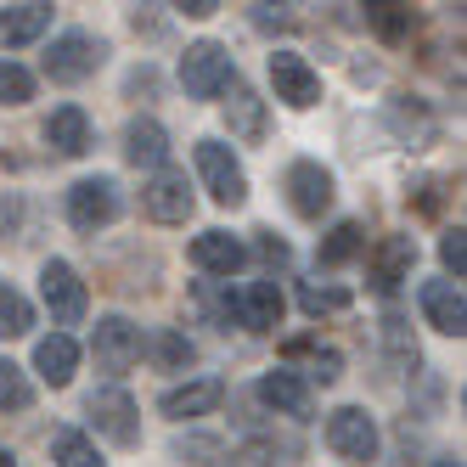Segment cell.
<instances>
[{"label":"cell","mask_w":467,"mask_h":467,"mask_svg":"<svg viewBox=\"0 0 467 467\" xmlns=\"http://www.w3.org/2000/svg\"><path fill=\"white\" fill-rule=\"evenodd\" d=\"M51 28L46 0H23V6H0V46H28Z\"/></svg>","instance_id":"cell-16"},{"label":"cell","mask_w":467,"mask_h":467,"mask_svg":"<svg viewBox=\"0 0 467 467\" xmlns=\"http://www.w3.org/2000/svg\"><path fill=\"white\" fill-rule=\"evenodd\" d=\"M440 259H445V271H456V282H462V271H467V231H462V225H456V231H445Z\"/></svg>","instance_id":"cell-31"},{"label":"cell","mask_w":467,"mask_h":467,"mask_svg":"<svg viewBox=\"0 0 467 467\" xmlns=\"http://www.w3.org/2000/svg\"><path fill=\"white\" fill-rule=\"evenodd\" d=\"M28 96H35V74L17 68V62H0V102H6V108H23Z\"/></svg>","instance_id":"cell-29"},{"label":"cell","mask_w":467,"mask_h":467,"mask_svg":"<svg viewBox=\"0 0 467 467\" xmlns=\"http://www.w3.org/2000/svg\"><path fill=\"white\" fill-rule=\"evenodd\" d=\"M74 366H79V344L68 338V332H51V338L35 344V372H40L51 389L74 383Z\"/></svg>","instance_id":"cell-17"},{"label":"cell","mask_w":467,"mask_h":467,"mask_svg":"<svg viewBox=\"0 0 467 467\" xmlns=\"http://www.w3.org/2000/svg\"><path fill=\"white\" fill-rule=\"evenodd\" d=\"M28 400H35V389H28L23 366H12L0 355V411H28Z\"/></svg>","instance_id":"cell-26"},{"label":"cell","mask_w":467,"mask_h":467,"mask_svg":"<svg viewBox=\"0 0 467 467\" xmlns=\"http://www.w3.org/2000/svg\"><path fill=\"white\" fill-rule=\"evenodd\" d=\"M40 293H46V310H51V321H57V327L85 321V282L74 276V265L46 259V271H40Z\"/></svg>","instance_id":"cell-5"},{"label":"cell","mask_w":467,"mask_h":467,"mask_svg":"<svg viewBox=\"0 0 467 467\" xmlns=\"http://www.w3.org/2000/svg\"><path fill=\"white\" fill-rule=\"evenodd\" d=\"M298 305H305V316H332V310H349V293L344 287H316V282H305V287H298Z\"/></svg>","instance_id":"cell-28"},{"label":"cell","mask_w":467,"mask_h":467,"mask_svg":"<svg viewBox=\"0 0 467 467\" xmlns=\"http://www.w3.org/2000/svg\"><path fill=\"white\" fill-rule=\"evenodd\" d=\"M181 12H186V17H214L220 6H214V0H186V6H181Z\"/></svg>","instance_id":"cell-32"},{"label":"cell","mask_w":467,"mask_h":467,"mask_svg":"<svg viewBox=\"0 0 467 467\" xmlns=\"http://www.w3.org/2000/svg\"><path fill=\"white\" fill-rule=\"evenodd\" d=\"M0 467H17V456H12V451H6V445H0Z\"/></svg>","instance_id":"cell-33"},{"label":"cell","mask_w":467,"mask_h":467,"mask_svg":"<svg viewBox=\"0 0 467 467\" xmlns=\"http://www.w3.org/2000/svg\"><path fill=\"white\" fill-rule=\"evenodd\" d=\"M225 119H231V136H243V141H259V136H265V108H259V96H254L248 85H231Z\"/></svg>","instance_id":"cell-22"},{"label":"cell","mask_w":467,"mask_h":467,"mask_svg":"<svg viewBox=\"0 0 467 467\" xmlns=\"http://www.w3.org/2000/svg\"><path fill=\"white\" fill-rule=\"evenodd\" d=\"M124 158L130 163H147V170L158 175L163 170V158H170V136H163V124L158 119H136L124 130Z\"/></svg>","instance_id":"cell-19"},{"label":"cell","mask_w":467,"mask_h":467,"mask_svg":"<svg viewBox=\"0 0 467 467\" xmlns=\"http://www.w3.org/2000/svg\"><path fill=\"white\" fill-rule=\"evenodd\" d=\"M141 203H147V214H152V220L181 225V220L192 214V186H186V175H181V170H158V175L141 186Z\"/></svg>","instance_id":"cell-10"},{"label":"cell","mask_w":467,"mask_h":467,"mask_svg":"<svg viewBox=\"0 0 467 467\" xmlns=\"http://www.w3.org/2000/svg\"><path fill=\"white\" fill-rule=\"evenodd\" d=\"M46 141H51L62 158H79V152L90 147V119H85L79 108H57V113L46 119Z\"/></svg>","instance_id":"cell-21"},{"label":"cell","mask_w":467,"mask_h":467,"mask_svg":"<svg viewBox=\"0 0 467 467\" xmlns=\"http://www.w3.org/2000/svg\"><path fill=\"white\" fill-rule=\"evenodd\" d=\"M51 462H62V467H108L79 428H57L51 433Z\"/></svg>","instance_id":"cell-23"},{"label":"cell","mask_w":467,"mask_h":467,"mask_svg":"<svg viewBox=\"0 0 467 467\" xmlns=\"http://www.w3.org/2000/svg\"><path fill=\"white\" fill-rule=\"evenodd\" d=\"M152 355H158V366H186V360H192V344L181 338V332H158V338H152Z\"/></svg>","instance_id":"cell-30"},{"label":"cell","mask_w":467,"mask_h":467,"mask_svg":"<svg viewBox=\"0 0 467 467\" xmlns=\"http://www.w3.org/2000/svg\"><path fill=\"white\" fill-rule=\"evenodd\" d=\"M90 417H96V428H102L113 445H136V440H141L136 400H130L124 389H96V394H90Z\"/></svg>","instance_id":"cell-9"},{"label":"cell","mask_w":467,"mask_h":467,"mask_svg":"<svg viewBox=\"0 0 467 467\" xmlns=\"http://www.w3.org/2000/svg\"><path fill=\"white\" fill-rule=\"evenodd\" d=\"M433 467H462V462H433Z\"/></svg>","instance_id":"cell-34"},{"label":"cell","mask_w":467,"mask_h":467,"mask_svg":"<svg viewBox=\"0 0 467 467\" xmlns=\"http://www.w3.org/2000/svg\"><path fill=\"white\" fill-rule=\"evenodd\" d=\"M259 400L271 411H282V417H310V389H305V378H298V372H287V366L259 378Z\"/></svg>","instance_id":"cell-15"},{"label":"cell","mask_w":467,"mask_h":467,"mask_svg":"<svg viewBox=\"0 0 467 467\" xmlns=\"http://www.w3.org/2000/svg\"><path fill=\"white\" fill-rule=\"evenodd\" d=\"M411 259H417L411 237H389V243H383V248L372 254V287H378V293H394L400 282H406Z\"/></svg>","instance_id":"cell-20"},{"label":"cell","mask_w":467,"mask_h":467,"mask_svg":"<svg viewBox=\"0 0 467 467\" xmlns=\"http://www.w3.org/2000/svg\"><path fill=\"white\" fill-rule=\"evenodd\" d=\"M197 175H203L209 197H214V203H225V209H237L243 197H248L243 163L231 158V147H220V141H197Z\"/></svg>","instance_id":"cell-1"},{"label":"cell","mask_w":467,"mask_h":467,"mask_svg":"<svg viewBox=\"0 0 467 467\" xmlns=\"http://www.w3.org/2000/svg\"><path fill=\"white\" fill-rule=\"evenodd\" d=\"M181 85H186V96H197V102H209V96L231 90V57L214 40L186 46V57H181Z\"/></svg>","instance_id":"cell-2"},{"label":"cell","mask_w":467,"mask_h":467,"mask_svg":"<svg viewBox=\"0 0 467 467\" xmlns=\"http://www.w3.org/2000/svg\"><path fill=\"white\" fill-rule=\"evenodd\" d=\"M422 316H428V327H440V332H451V338H462V332H467L462 287L456 282H422Z\"/></svg>","instance_id":"cell-12"},{"label":"cell","mask_w":467,"mask_h":467,"mask_svg":"<svg viewBox=\"0 0 467 467\" xmlns=\"http://www.w3.org/2000/svg\"><path fill=\"white\" fill-rule=\"evenodd\" d=\"M90 349H96V366H102V372H130L136 355H141V332L130 327L124 316H108V321H96Z\"/></svg>","instance_id":"cell-8"},{"label":"cell","mask_w":467,"mask_h":467,"mask_svg":"<svg viewBox=\"0 0 467 467\" xmlns=\"http://www.w3.org/2000/svg\"><path fill=\"white\" fill-rule=\"evenodd\" d=\"M237 327H248V332L282 327V287H276V282H254V287L237 298Z\"/></svg>","instance_id":"cell-18"},{"label":"cell","mask_w":467,"mask_h":467,"mask_svg":"<svg viewBox=\"0 0 467 467\" xmlns=\"http://www.w3.org/2000/svg\"><path fill=\"white\" fill-rule=\"evenodd\" d=\"M68 220H74L79 231H102V225H113V220H119V186H113L108 175L79 181V186L68 192Z\"/></svg>","instance_id":"cell-6"},{"label":"cell","mask_w":467,"mask_h":467,"mask_svg":"<svg viewBox=\"0 0 467 467\" xmlns=\"http://www.w3.org/2000/svg\"><path fill=\"white\" fill-rule=\"evenodd\" d=\"M35 327V310H28V298L17 287L0 282V338H23V332Z\"/></svg>","instance_id":"cell-25"},{"label":"cell","mask_w":467,"mask_h":467,"mask_svg":"<svg viewBox=\"0 0 467 467\" xmlns=\"http://www.w3.org/2000/svg\"><path fill=\"white\" fill-rule=\"evenodd\" d=\"M287 203L305 214V220H316L332 203V175L321 170L316 158H305V163H293V170H287Z\"/></svg>","instance_id":"cell-11"},{"label":"cell","mask_w":467,"mask_h":467,"mask_svg":"<svg viewBox=\"0 0 467 467\" xmlns=\"http://www.w3.org/2000/svg\"><path fill=\"white\" fill-rule=\"evenodd\" d=\"M327 445L338 451L344 462H378V422L366 417L360 406H338L327 417Z\"/></svg>","instance_id":"cell-3"},{"label":"cell","mask_w":467,"mask_h":467,"mask_svg":"<svg viewBox=\"0 0 467 467\" xmlns=\"http://www.w3.org/2000/svg\"><path fill=\"white\" fill-rule=\"evenodd\" d=\"M271 85H276V102H287V108H316L321 102V74L293 51L271 57Z\"/></svg>","instance_id":"cell-7"},{"label":"cell","mask_w":467,"mask_h":467,"mask_svg":"<svg viewBox=\"0 0 467 467\" xmlns=\"http://www.w3.org/2000/svg\"><path fill=\"white\" fill-rule=\"evenodd\" d=\"M366 23H372L383 40H400V35H411V6H389V0H378V6H366Z\"/></svg>","instance_id":"cell-27"},{"label":"cell","mask_w":467,"mask_h":467,"mask_svg":"<svg viewBox=\"0 0 467 467\" xmlns=\"http://www.w3.org/2000/svg\"><path fill=\"white\" fill-rule=\"evenodd\" d=\"M220 400H225V383H220V378H197V383H181V389L163 394L158 411H163V417H209Z\"/></svg>","instance_id":"cell-14"},{"label":"cell","mask_w":467,"mask_h":467,"mask_svg":"<svg viewBox=\"0 0 467 467\" xmlns=\"http://www.w3.org/2000/svg\"><path fill=\"white\" fill-rule=\"evenodd\" d=\"M366 248V231L355 225V220H338L327 231V243H321V265H344V259H355Z\"/></svg>","instance_id":"cell-24"},{"label":"cell","mask_w":467,"mask_h":467,"mask_svg":"<svg viewBox=\"0 0 467 467\" xmlns=\"http://www.w3.org/2000/svg\"><path fill=\"white\" fill-rule=\"evenodd\" d=\"M243 243L231 237V231H203V237H192V265L197 271H209V276H231V271H243Z\"/></svg>","instance_id":"cell-13"},{"label":"cell","mask_w":467,"mask_h":467,"mask_svg":"<svg viewBox=\"0 0 467 467\" xmlns=\"http://www.w3.org/2000/svg\"><path fill=\"white\" fill-rule=\"evenodd\" d=\"M96 62H102V40L96 35H62V40H51V51H46V74L57 79V85H79V79H90L96 74Z\"/></svg>","instance_id":"cell-4"}]
</instances>
